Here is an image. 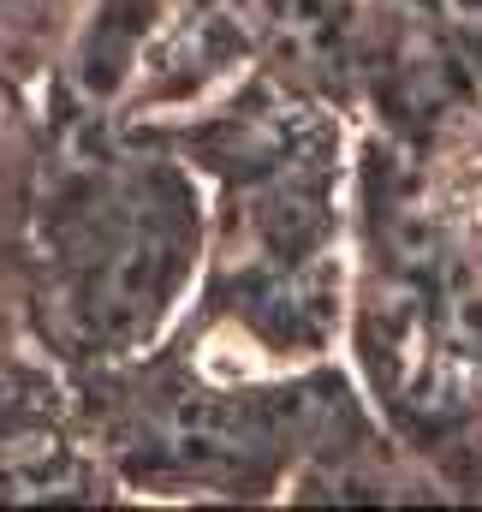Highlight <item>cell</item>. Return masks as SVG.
<instances>
[{
  "label": "cell",
  "mask_w": 482,
  "mask_h": 512,
  "mask_svg": "<svg viewBox=\"0 0 482 512\" xmlns=\"http://www.w3.org/2000/svg\"><path fill=\"white\" fill-rule=\"evenodd\" d=\"M453 12H465V18H482V0H447Z\"/></svg>",
  "instance_id": "cell-2"
},
{
  "label": "cell",
  "mask_w": 482,
  "mask_h": 512,
  "mask_svg": "<svg viewBox=\"0 0 482 512\" xmlns=\"http://www.w3.org/2000/svg\"><path fill=\"white\" fill-rule=\"evenodd\" d=\"M120 203L125 209L102 227V256H90L84 268V298L102 328H137L155 304H167L191 251L185 191H173L167 179H143Z\"/></svg>",
  "instance_id": "cell-1"
}]
</instances>
